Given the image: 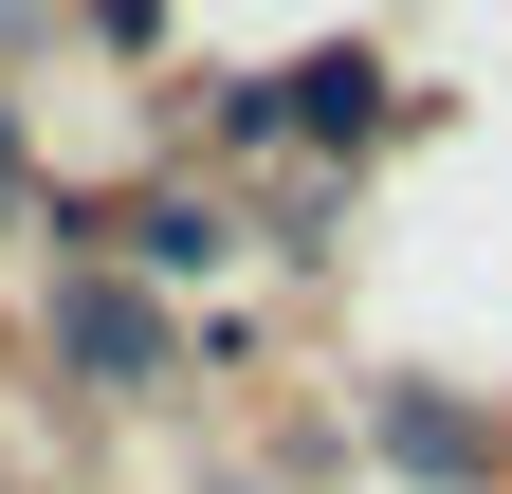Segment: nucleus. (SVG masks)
<instances>
[{"mask_svg":"<svg viewBox=\"0 0 512 494\" xmlns=\"http://www.w3.org/2000/svg\"><path fill=\"white\" fill-rule=\"evenodd\" d=\"M238 129H330V147H366V129H384V55H311V74H256V92H238Z\"/></svg>","mask_w":512,"mask_h":494,"instance_id":"obj_1","label":"nucleus"},{"mask_svg":"<svg viewBox=\"0 0 512 494\" xmlns=\"http://www.w3.org/2000/svg\"><path fill=\"white\" fill-rule=\"evenodd\" d=\"M55 348H74L92 385H147L165 330H147V293H128V275H74V293H55Z\"/></svg>","mask_w":512,"mask_h":494,"instance_id":"obj_2","label":"nucleus"},{"mask_svg":"<svg viewBox=\"0 0 512 494\" xmlns=\"http://www.w3.org/2000/svg\"><path fill=\"white\" fill-rule=\"evenodd\" d=\"M384 458H421V476H476L494 440H476V421H458V403H384Z\"/></svg>","mask_w":512,"mask_h":494,"instance_id":"obj_3","label":"nucleus"},{"mask_svg":"<svg viewBox=\"0 0 512 494\" xmlns=\"http://www.w3.org/2000/svg\"><path fill=\"white\" fill-rule=\"evenodd\" d=\"M128 257H147V275H202V257H220V202H147V220H128Z\"/></svg>","mask_w":512,"mask_h":494,"instance_id":"obj_4","label":"nucleus"},{"mask_svg":"<svg viewBox=\"0 0 512 494\" xmlns=\"http://www.w3.org/2000/svg\"><path fill=\"white\" fill-rule=\"evenodd\" d=\"M0 202H19V129H0Z\"/></svg>","mask_w":512,"mask_h":494,"instance_id":"obj_5","label":"nucleus"}]
</instances>
